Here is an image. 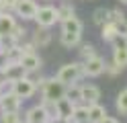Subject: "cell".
Masks as SVG:
<instances>
[{"label": "cell", "mask_w": 127, "mask_h": 123, "mask_svg": "<svg viewBox=\"0 0 127 123\" xmlns=\"http://www.w3.org/2000/svg\"><path fill=\"white\" fill-rule=\"evenodd\" d=\"M113 47H127V35H115V39L111 41Z\"/></svg>", "instance_id": "30"}, {"label": "cell", "mask_w": 127, "mask_h": 123, "mask_svg": "<svg viewBox=\"0 0 127 123\" xmlns=\"http://www.w3.org/2000/svg\"><path fill=\"white\" fill-rule=\"evenodd\" d=\"M123 70L121 68H119V66L115 64V62H107V66H105V74H109V76H119V74H121Z\"/></svg>", "instance_id": "29"}, {"label": "cell", "mask_w": 127, "mask_h": 123, "mask_svg": "<svg viewBox=\"0 0 127 123\" xmlns=\"http://www.w3.org/2000/svg\"><path fill=\"white\" fill-rule=\"evenodd\" d=\"M49 123H51V121H49Z\"/></svg>", "instance_id": "38"}, {"label": "cell", "mask_w": 127, "mask_h": 123, "mask_svg": "<svg viewBox=\"0 0 127 123\" xmlns=\"http://www.w3.org/2000/svg\"><path fill=\"white\" fill-rule=\"evenodd\" d=\"M62 25V33H68V35H78V37H82V31H84V25L82 21L78 19V16H70V19L66 21H60Z\"/></svg>", "instance_id": "11"}, {"label": "cell", "mask_w": 127, "mask_h": 123, "mask_svg": "<svg viewBox=\"0 0 127 123\" xmlns=\"http://www.w3.org/2000/svg\"><path fill=\"white\" fill-rule=\"evenodd\" d=\"M100 98V88L94 84H80V103L84 105H94Z\"/></svg>", "instance_id": "10"}, {"label": "cell", "mask_w": 127, "mask_h": 123, "mask_svg": "<svg viewBox=\"0 0 127 123\" xmlns=\"http://www.w3.org/2000/svg\"><path fill=\"white\" fill-rule=\"evenodd\" d=\"M0 96H2V94H0Z\"/></svg>", "instance_id": "37"}, {"label": "cell", "mask_w": 127, "mask_h": 123, "mask_svg": "<svg viewBox=\"0 0 127 123\" xmlns=\"http://www.w3.org/2000/svg\"><path fill=\"white\" fill-rule=\"evenodd\" d=\"M23 98H19L14 92H6L0 96V113H10V111H21Z\"/></svg>", "instance_id": "9"}, {"label": "cell", "mask_w": 127, "mask_h": 123, "mask_svg": "<svg viewBox=\"0 0 127 123\" xmlns=\"http://www.w3.org/2000/svg\"><path fill=\"white\" fill-rule=\"evenodd\" d=\"M14 25H17V16H14V12H0V37H6L8 33L14 29Z\"/></svg>", "instance_id": "14"}, {"label": "cell", "mask_w": 127, "mask_h": 123, "mask_svg": "<svg viewBox=\"0 0 127 123\" xmlns=\"http://www.w3.org/2000/svg\"><path fill=\"white\" fill-rule=\"evenodd\" d=\"M76 14V8L68 2V0H64V2L58 6V16H60V21H66L70 19V16H74Z\"/></svg>", "instance_id": "25"}, {"label": "cell", "mask_w": 127, "mask_h": 123, "mask_svg": "<svg viewBox=\"0 0 127 123\" xmlns=\"http://www.w3.org/2000/svg\"><path fill=\"white\" fill-rule=\"evenodd\" d=\"M41 105L45 107V111H47V117H49V121L60 119V115H58V105H55V101H45V98H41Z\"/></svg>", "instance_id": "27"}, {"label": "cell", "mask_w": 127, "mask_h": 123, "mask_svg": "<svg viewBox=\"0 0 127 123\" xmlns=\"http://www.w3.org/2000/svg\"><path fill=\"white\" fill-rule=\"evenodd\" d=\"M115 35H119V33H117V27H115V23L107 21L105 25H100V39L105 41V43H111V41L115 39Z\"/></svg>", "instance_id": "17"}, {"label": "cell", "mask_w": 127, "mask_h": 123, "mask_svg": "<svg viewBox=\"0 0 127 123\" xmlns=\"http://www.w3.org/2000/svg\"><path fill=\"white\" fill-rule=\"evenodd\" d=\"M37 8H39V4L35 0H17L12 12H14V16H19L23 21H33L37 14Z\"/></svg>", "instance_id": "6"}, {"label": "cell", "mask_w": 127, "mask_h": 123, "mask_svg": "<svg viewBox=\"0 0 127 123\" xmlns=\"http://www.w3.org/2000/svg\"><path fill=\"white\" fill-rule=\"evenodd\" d=\"M45 2H49V0H45Z\"/></svg>", "instance_id": "36"}, {"label": "cell", "mask_w": 127, "mask_h": 123, "mask_svg": "<svg viewBox=\"0 0 127 123\" xmlns=\"http://www.w3.org/2000/svg\"><path fill=\"white\" fill-rule=\"evenodd\" d=\"M109 12H111V8H105V6L94 8V12H92V23L96 25V27L105 25V23L109 21Z\"/></svg>", "instance_id": "20"}, {"label": "cell", "mask_w": 127, "mask_h": 123, "mask_svg": "<svg viewBox=\"0 0 127 123\" xmlns=\"http://www.w3.org/2000/svg\"><path fill=\"white\" fill-rule=\"evenodd\" d=\"M55 78H58L62 84H74L78 82L80 78H84V64L82 62H70V64H64L62 68L58 70L55 74Z\"/></svg>", "instance_id": "1"}, {"label": "cell", "mask_w": 127, "mask_h": 123, "mask_svg": "<svg viewBox=\"0 0 127 123\" xmlns=\"http://www.w3.org/2000/svg\"><path fill=\"white\" fill-rule=\"evenodd\" d=\"M96 55V47H94L92 43H80V57L82 62L84 60H90V57Z\"/></svg>", "instance_id": "28"}, {"label": "cell", "mask_w": 127, "mask_h": 123, "mask_svg": "<svg viewBox=\"0 0 127 123\" xmlns=\"http://www.w3.org/2000/svg\"><path fill=\"white\" fill-rule=\"evenodd\" d=\"M37 23V27H47V29H51L55 23H60V16H58V8L51 6V4H45V6H39L37 8V14H35V19Z\"/></svg>", "instance_id": "3"}, {"label": "cell", "mask_w": 127, "mask_h": 123, "mask_svg": "<svg viewBox=\"0 0 127 123\" xmlns=\"http://www.w3.org/2000/svg\"><path fill=\"white\" fill-rule=\"evenodd\" d=\"M111 23H113V21H111ZM115 27H117V33H119V35H127V19L115 23Z\"/></svg>", "instance_id": "32"}, {"label": "cell", "mask_w": 127, "mask_h": 123, "mask_svg": "<svg viewBox=\"0 0 127 123\" xmlns=\"http://www.w3.org/2000/svg\"><path fill=\"white\" fill-rule=\"evenodd\" d=\"M0 123H27L25 115L21 111H10V113H0Z\"/></svg>", "instance_id": "23"}, {"label": "cell", "mask_w": 127, "mask_h": 123, "mask_svg": "<svg viewBox=\"0 0 127 123\" xmlns=\"http://www.w3.org/2000/svg\"><path fill=\"white\" fill-rule=\"evenodd\" d=\"M0 72H2L4 74V78H8V80H19V78H23V76H25V70H23V66L21 64H8V62H6L4 66H2V68H0Z\"/></svg>", "instance_id": "15"}, {"label": "cell", "mask_w": 127, "mask_h": 123, "mask_svg": "<svg viewBox=\"0 0 127 123\" xmlns=\"http://www.w3.org/2000/svg\"><path fill=\"white\" fill-rule=\"evenodd\" d=\"M39 90H41V98L45 101H58L66 94V84H62L58 78H43V82L39 84Z\"/></svg>", "instance_id": "2"}, {"label": "cell", "mask_w": 127, "mask_h": 123, "mask_svg": "<svg viewBox=\"0 0 127 123\" xmlns=\"http://www.w3.org/2000/svg\"><path fill=\"white\" fill-rule=\"evenodd\" d=\"M55 105H58V115H60V119L72 121L76 103H72V101H70V98H66V96H62V98H58V101H55Z\"/></svg>", "instance_id": "13"}, {"label": "cell", "mask_w": 127, "mask_h": 123, "mask_svg": "<svg viewBox=\"0 0 127 123\" xmlns=\"http://www.w3.org/2000/svg\"><path fill=\"white\" fill-rule=\"evenodd\" d=\"M0 12H4V2L0 0Z\"/></svg>", "instance_id": "34"}, {"label": "cell", "mask_w": 127, "mask_h": 123, "mask_svg": "<svg viewBox=\"0 0 127 123\" xmlns=\"http://www.w3.org/2000/svg\"><path fill=\"white\" fill-rule=\"evenodd\" d=\"M19 47H21V51H23V55L25 53H35V45L31 43V41H23V43H19Z\"/></svg>", "instance_id": "31"}, {"label": "cell", "mask_w": 127, "mask_h": 123, "mask_svg": "<svg viewBox=\"0 0 127 123\" xmlns=\"http://www.w3.org/2000/svg\"><path fill=\"white\" fill-rule=\"evenodd\" d=\"M119 2H121V4H125V6H127V0H119Z\"/></svg>", "instance_id": "35"}, {"label": "cell", "mask_w": 127, "mask_h": 123, "mask_svg": "<svg viewBox=\"0 0 127 123\" xmlns=\"http://www.w3.org/2000/svg\"><path fill=\"white\" fill-rule=\"evenodd\" d=\"M113 62L121 70L127 68V47H113Z\"/></svg>", "instance_id": "19"}, {"label": "cell", "mask_w": 127, "mask_h": 123, "mask_svg": "<svg viewBox=\"0 0 127 123\" xmlns=\"http://www.w3.org/2000/svg\"><path fill=\"white\" fill-rule=\"evenodd\" d=\"M51 41H53V33H51V29H47V27H37L33 33H31V43H33L37 49L49 47Z\"/></svg>", "instance_id": "7"}, {"label": "cell", "mask_w": 127, "mask_h": 123, "mask_svg": "<svg viewBox=\"0 0 127 123\" xmlns=\"http://www.w3.org/2000/svg\"><path fill=\"white\" fill-rule=\"evenodd\" d=\"M82 43V37L78 35H68V33H60V45L64 49H74Z\"/></svg>", "instance_id": "18"}, {"label": "cell", "mask_w": 127, "mask_h": 123, "mask_svg": "<svg viewBox=\"0 0 127 123\" xmlns=\"http://www.w3.org/2000/svg\"><path fill=\"white\" fill-rule=\"evenodd\" d=\"M27 33H29V31H27L25 27H23V25H19V23H17V25H14V29H12V31H10L6 37H10V39L14 41V43L19 45V43H23V41L27 39Z\"/></svg>", "instance_id": "21"}, {"label": "cell", "mask_w": 127, "mask_h": 123, "mask_svg": "<svg viewBox=\"0 0 127 123\" xmlns=\"http://www.w3.org/2000/svg\"><path fill=\"white\" fill-rule=\"evenodd\" d=\"M82 64H84V78H98V76L105 74L107 62H105V57H100L98 53L94 57H90V60H84Z\"/></svg>", "instance_id": "5"}, {"label": "cell", "mask_w": 127, "mask_h": 123, "mask_svg": "<svg viewBox=\"0 0 127 123\" xmlns=\"http://www.w3.org/2000/svg\"><path fill=\"white\" fill-rule=\"evenodd\" d=\"M98 123H119V119H117V117H111V115H107V117H105V119H100Z\"/></svg>", "instance_id": "33"}, {"label": "cell", "mask_w": 127, "mask_h": 123, "mask_svg": "<svg viewBox=\"0 0 127 123\" xmlns=\"http://www.w3.org/2000/svg\"><path fill=\"white\" fill-rule=\"evenodd\" d=\"M37 90H39L37 84H35V82L31 80L29 76H23V78H19V80L12 82V92L17 94L19 98H23V101H27V98L35 96Z\"/></svg>", "instance_id": "4"}, {"label": "cell", "mask_w": 127, "mask_h": 123, "mask_svg": "<svg viewBox=\"0 0 127 123\" xmlns=\"http://www.w3.org/2000/svg\"><path fill=\"white\" fill-rule=\"evenodd\" d=\"M115 109H117V113L119 115H127V88H123L121 92L117 94V98H115Z\"/></svg>", "instance_id": "24"}, {"label": "cell", "mask_w": 127, "mask_h": 123, "mask_svg": "<svg viewBox=\"0 0 127 123\" xmlns=\"http://www.w3.org/2000/svg\"><path fill=\"white\" fill-rule=\"evenodd\" d=\"M25 121L27 123H49V117H47L45 107L41 103L29 107V109L25 111Z\"/></svg>", "instance_id": "8"}, {"label": "cell", "mask_w": 127, "mask_h": 123, "mask_svg": "<svg viewBox=\"0 0 127 123\" xmlns=\"http://www.w3.org/2000/svg\"><path fill=\"white\" fill-rule=\"evenodd\" d=\"M107 107H102L100 103H94V105H88V121L90 123H98L100 119L107 117Z\"/></svg>", "instance_id": "16"}, {"label": "cell", "mask_w": 127, "mask_h": 123, "mask_svg": "<svg viewBox=\"0 0 127 123\" xmlns=\"http://www.w3.org/2000/svg\"><path fill=\"white\" fill-rule=\"evenodd\" d=\"M21 66H23V70L25 72H39L43 68V60L37 55V51L35 53H25L21 57V62H19Z\"/></svg>", "instance_id": "12"}, {"label": "cell", "mask_w": 127, "mask_h": 123, "mask_svg": "<svg viewBox=\"0 0 127 123\" xmlns=\"http://www.w3.org/2000/svg\"><path fill=\"white\" fill-rule=\"evenodd\" d=\"M80 121H88V105L84 103H78L72 115V123H80Z\"/></svg>", "instance_id": "22"}, {"label": "cell", "mask_w": 127, "mask_h": 123, "mask_svg": "<svg viewBox=\"0 0 127 123\" xmlns=\"http://www.w3.org/2000/svg\"><path fill=\"white\" fill-rule=\"evenodd\" d=\"M66 98H70L72 103H80V84L78 82H74V84H68L66 86V94H64Z\"/></svg>", "instance_id": "26"}]
</instances>
